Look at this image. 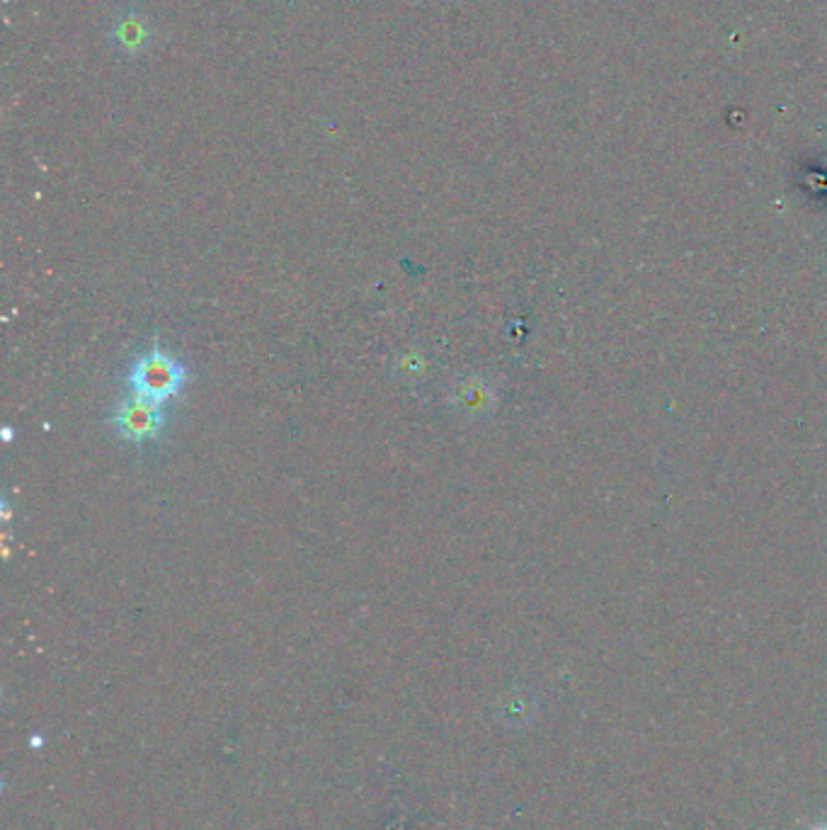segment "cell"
Segmentation results:
<instances>
[{"label":"cell","mask_w":827,"mask_h":830,"mask_svg":"<svg viewBox=\"0 0 827 830\" xmlns=\"http://www.w3.org/2000/svg\"><path fill=\"white\" fill-rule=\"evenodd\" d=\"M127 384L131 394L155 403H165L187 384V367L178 357L161 351V347H151L129 367Z\"/></svg>","instance_id":"1"},{"label":"cell","mask_w":827,"mask_h":830,"mask_svg":"<svg viewBox=\"0 0 827 830\" xmlns=\"http://www.w3.org/2000/svg\"><path fill=\"white\" fill-rule=\"evenodd\" d=\"M112 425L121 438L129 442H146L153 440L165 425L163 403H155L143 396L129 394L121 399L112 413Z\"/></svg>","instance_id":"2"},{"label":"cell","mask_w":827,"mask_h":830,"mask_svg":"<svg viewBox=\"0 0 827 830\" xmlns=\"http://www.w3.org/2000/svg\"><path fill=\"white\" fill-rule=\"evenodd\" d=\"M107 40L119 54L139 56L149 50L153 42L151 20L137 8L121 10V13L112 20V28H109L107 32Z\"/></svg>","instance_id":"3"},{"label":"cell","mask_w":827,"mask_h":830,"mask_svg":"<svg viewBox=\"0 0 827 830\" xmlns=\"http://www.w3.org/2000/svg\"><path fill=\"white\" fill-rule=\"evenodd\" d=\"M813 830H827V823H823V826H816V828H813Z\"/></svg>","instance_id":"4"}]
</instances>
